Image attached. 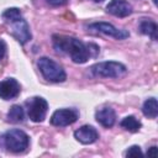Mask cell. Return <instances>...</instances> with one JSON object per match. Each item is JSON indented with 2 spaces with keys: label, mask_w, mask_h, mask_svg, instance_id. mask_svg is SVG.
Here are the masks:
<instances>
[{
  "label": "cell",
  "mask_w": 158,
  "mask_h": 158,
  "mask_svg": "<svg viewBox=\"0 0 158 158\" xmlns=\"http://www.w3.org/2000/svg\"><path fill=\"white\" fill-rule=\"evenodd\" d=\"M48 111L47 101L41 96H35L27 102V115L33 122H42Z\"/></svg>",
  "instance_id": "cell-6"
},
{
  "label": "cell",
  "mask_w": 158,
  "mask_h": 158,
  "mask_svg": "<svg viewBox=\"0 0 158 158\" xmlns=\"http://www.w3.org/2000/svg\"><path fill=\"white\" fill-rule=\"evenodd\" d=\"M20 94V84L16 79L7 78L0 81V98L4 100L15 99Z\"/></svg>",
  "instance_id": "cell-10"
},
{
  "label": "cell",
  "mask_w": 158,
  "mask_h": 158,
  "mask_svg": "<svg viewBox=\"0 0 158 158\" xmlns=\"http://www.w3.org/2000/svg\"><path fill=\"white\" fill-rule=\"evenodd\" d=\"M142 112L144 116L149 117V118H156L158 115V102L154 98H151L148 100L144 101L143 106H142Z\"/></svg>",
  "instance_id": "cell-14"
},
{
  "label": "cell",
  "mask_w": 158,
  "mask_h": 158,
  "mask_svg": "<svg viewBox=\"0 0 158 158\" xmlns=\"http://www.w3.org/2000/svg\"><path fill=\"white\" fill-rule=\"evenodd\" d=\"M5 52H6V44H5V42H4V41H1V40H0V60L4 58Z\"/></svg>",
  "instance_id": "cell-19"
},
{
  "label": "cell",
  "mask_w": 158,
  "mask_h": 158,
  "mask_svg": "<svg viewBox=\"0 0 158 158\" xmlns=\"http://www.w3.org/2000/svg\"><path fill=\"white\" fill-rule=\"evenodd\" d=\"M89 30L104 33V35L114 37L116 40H125V38H127L130 36V33L126 30L116 28L114 25H111L109 22H94V23L89 25Z\"/></svg>",
  "instance_id": "cell-7"
},
{
  "label": "cell",
  "mask_w": 158,
  "mask_h": 158,
  "mask_svg": "<svg viewBox=\"0 0 158 158\" xmlns=\"http://www.w3.org/2000/svg\"><path fill=\"white\" fill-rule=\"evenodd\" d=\"M106 10L116 17H126L132 14V6L126 0H111L106 5Z\"/></svg>",
  "instance_id": "cell-9"
},
{
  "label": "cell",
  "mask_w": 158,
  "mask_h": 158,
  "mask_svg": "<svg viewBox=\"0 0 158 158\" xmlns=\"http://www.w3.org/2000/svg\"><path fill=\"white\" fill-rule=\"evenodd\" d=\"M121 127H123L125 130L130 131V132H137L141 128V122L135 117V116H126L122 121H121Z\"/></svg>",
  "instance_id": "cell-16"
},
{
  "label": "cell",
  "mask_w": 158,
  "mask_h": 158,
  "mask_svg": "<svg viewBox=\"0 0 158 158\" xmlns=\"http://www.w3.org/2000/svg\"><path fill=\"white\" fill-rule=\"evenodd\" d=\"M74 137L77 141H79L83 144H90V143H94L99 138V135H98V131L93 126L84 125L74 132Z\"/></svg>",
  "instance_id": "cell-11"
},
{
  "label": "cell",
  "mask_w": 158,
  "mask_h": 158,
  "mask_svg": "<svg viewBox=\"0 0 158 158\" xmlns=\"http://www.w3.org/2000/svg\"><path fill=\"white\" fill-rule=\"evenodd\" d=\"M78 118V111L73 109H59L53 112L51 117V123L53 126L64 127L68 125H72Z\"/></svg>",
  "instance_id": "cell-8"
},
{
  "label": "cell",
  "mask_w": 158,
  "mask_h": 158,
  "mask_svg": "<svg viewBox=\"0 0 158 158\" xmlns=\"http://www.w3.org/2000/svg\"><path fill=\"white\" fill-rule=\"evenodd\" d=\"M95 118L101 126L110 128L114 126V123L116 121V114L111 107H102V109L96 111Z\"/></svg>",
  "instance_id": "cell-12"
},
{
  "label": "cell",
  "mask_w": 158,
  "mask_h": 158,
  "mask_svg": "<svg viewBox=\"0 0 158 158\" xmlns=\"http://www.w3.org/2000/svg\"><path fill=\"white\" fill-rule=\"evenodd\" d=\"M4 143L9 151L14 153H19L28 147L30 138L23 131L19 128H12L4 135Z\"/></svg>",
  "instance_id": "cell-5"
},
{
  "label": "cell",
  "mask_w": 158,
  "mask_h": 158,
  "mask_svg": "<svg viewBox=\"0 0 158 158\" xmlns=\"http://www.w3.org/2000/svg\"><path fill=\"white\" fill-rule=\"evenodd\" d=\"M38 69L44 79L53 83H62L65 80V72L64 69L53 59L48 57H42L37 62Z\"/></svg>",
  "instance_id": "cell-3"
},
{
  "label": "cell",
  "mask_w": 158,
  "mask_h": 158,
  "mask_svg": "<svg viewBox=\"0 0 158 158\" xmlns=\"http://www.w3.org/2000/svg\"><path fill=\"white\" fill-rule=\"evenodd\" d=\"M90 72L94 77H102V78H118L127 73V68L118 62H101L96 63L90 68Z\"/></svg>",
  "instance_id": "cell-4"
},
{
  "label": "cell",
  "mask_w": 158,
  "mask_h": 158,
  "mask_svg": "<svg viewBox=\"0 0 158 158\" xmlns=\"http://www.w3.org/2000/svg\"><path fill=\"white\" fill-rule=\"evenodd\" d=\"M93 1H95V2H101V1H104V0H93Z\"/></svg>",
  "instance_id": "cell-21"
},
{
  "label": "cell",
  "mask_w": 158,
  "mask_h": 158,
  "mask_svg": "<svg viewBox=\"0 0 158 158\" xmlns=\"http://www.w3.org/2000/svg\"><path fill=\"white\" fill-rule=\"evenodd\" d=\"M147 156H148V157H152V158H156V157H157V147H156V146L151 147V148L147 151Z\"/></svg>",
  "instance_id": "cell-20"
},
{
  "label": "cell",
  "mask_w": 158,
  "mask_h": 158,
  "mask_svg": "<svg viewBox=\"0 0 158 158\" xmlns=\"http://www.w3.org/2000/svg\"><path fill=\"white\" fill-rule=\"evenodd\" d=\"M139 32L147 35L153 41L157 40V23L151 20H142L139 22Z\"/></svg>",
  "instance_id": "cell-13"
},
{
  "label": "cell",
  "mask_w": 158,
  "mask_h": 158,
  "mask_svg": "<svg viewBox=\"0 0 158 158\" xmlns=\"http://www.w3.org/2000/svg\"><path fill=\"white\" fill-rule=\"evenodd\" d=\"M126 156L127 157H142L143 153H142V151H141V148L138 146H132L126 152Z\"/></svg>",
  "instance_id": "cell-17"
},
{
  "label": "cell",
  "mask_w": 158,
  "mask_h": 158,
  "mask_svg": "<svg viewBox=\"0 0 158 158\" xmlns=\"http://www.w3.org/2000/svg\"><path fill=\"white\" fill-rule=\"evenodd\" d=\"M7 118L10 122L12 123H20L23 121L25 118V112H23V109L20 106V105H14L11 106L10 111L7 112Z\"/></svg>",
  "instance_id": "cell-15"
},
{
  "label": "cell",
  "mask_w": 158,
  "mask_h": 158,
  "mask_svg": "<svg viewBox=\"0 0 158 158\" xmlns=\"http://www.w3.org/2000/svg\"><path fill=\"white\" fill-rule=\"evenodd\" d=\"M2 19L10 25L11 35L21 43L25 44L31 40V32L28 23L22 17L21 11L17 7H10L2 12Z\"/></svg>",
  "instance_id": "cell-2"
},
{
  "label": "cell",
  "mask_w": 158,
  "mask_h": 158,
  "mask_svg": "<svg viewBox=\"0 0 158 158\" xmlns=\"http://www.w3.org/2000/svg\"><path fill=\"white\" fill-rule=\"evenodd\" d=\"M46 1L52 6H60L67 2V0H46Z\"/></svg>",
  "instance_id": "cell-18"
},
{
  "label": "cell",
  "mask_w": 158,
  "mask_h": 158,
  "mask_svg": "<svg viewBox=\"0 0 158 158\" xmlns=\"http://www.w3.org/2000/svg\"><path fill=\"white\" fill-rule=\"evenodd\" d=\"M52 42L58 52L69 54L74 63L83 64L89 59V57H91L89 44H84L78 38L63 35H53Z\"/></svg>",
  "instance_id": "cell-1"
}]
</instances>
